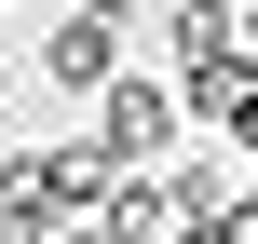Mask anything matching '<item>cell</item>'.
Wrapping results in <instances>:
<instances>
[{"label": "cell", "mask_w": 258, "mask_h": 244, "mask_svg": "<svg viewBox=\"0 0 258 244\" xmlns=\"http://www.w3.org/2000/svg\"><path fill=\"white\" fill-rule=\"evenodd\" d=\"M41 244H122V231H109V217H95V231H41Z\"/></svg>", "instance_id": "277c9868"}, {"label": "cell", "mask_w": 258, "mask_h": 244, "mask_svg": "<svg viewBox=\"0 0 258 244\" xmlns=\"http://www.w3.org/2000/svg\"><path fill=\"white\" fill-rule=\"evenodd\" d=\"M177 122H190V109H177L163 82H136V68L95 95V136H109V163H177Z\"/></svg>", "instance_id": "6da1fadb"}, {"label": "cell", "mask_w": 258, "mask_h": 244, "mask_svg": "<svg viewBox=\"0 0 258 244\" xmlns=\"http://www.w3.org/2000/svg\"><path fill=\"white\" fill-rule=\"evenodd\" d=\"M163 41H177V68H204V54H231V14H218V0H177Z\"/></svg>", "instance_id": "3957f363"}, {"label": "cell", "mask_w": 258, "mask_h": 244, "mask_svg": "<svg viewBox=\"0 0 258 244\" xmlns=\"http://www.w3.org/2000/svg\"><path fill=\"white\" fill-rule=\"evenodd\" d=\"M41 82H68V95H109V82H122V0H82V14L41 41Z\"/></svg>", "instance_id": "7a4b0ae2"}]
</instances>
